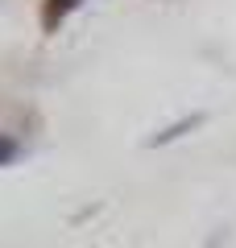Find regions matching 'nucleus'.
<instances>
[{
    "label": "nucleus",
    "mask_w": 236,
    "mask_h": 248,
    "mask_svg": "<svg viewBox=\"0 0 236 248\" xmlns=\"http://www.w3.org/2000/svg\"><path fill=\"white\" fill-rule=\"evenodd\" d=\"M203 124H207V112H186V116H178V120H170L166 128L149 133V137H145V145H149V149H157V145H174V141H183L186 133L203 128Z\"/></svg>",
    "instance_id": "f257e3e1"
},
{
    "label": "nucleus",
    "mask_w": 236,
    "mask_h": 248,
    "mask_svg": "<svg viewBox=\"0 0 236 248\" xmlns=\"http://www.w3.org/2000/svg\"><path fill=\"white\" fill-rule=\"evenodd\" d=\"M75 9H83V0H42V29L46 33H58V25Z\"/></svg>",
    "instance_id": "f03ea898"
},
{
    "label": "nucleus",
    "mask_w": 236,
    "mask_h": 248,
    "mask_svg": "<svg viewBox=\"0 0 236 248\" xmlns=\"http://www.w3.org/2000/svg\"><path fill=\"white\" fill-rule=\"evenodd\" d=\"M21 157V141L13 133H0V166H13Z\"/></svg>",
    "instance_id": "7ed1b4c3"
},
{
    "label": "nucleus",
    "mask_w": 236,
    "mask_h": 248,
    "mask_svg": "<svg viewBox=\"0 0 236 248\" xmlns=\"http://www.w3.org/2000/svg\"><path fill=\"white\" fill-rule=\"evenodd\" d=\"M224 240H228V228H216V232H211V236L203 240L199 248H219V244H224Z\"/></svg>",
    "instance_id": "20e7f679"
}]
</instances>
